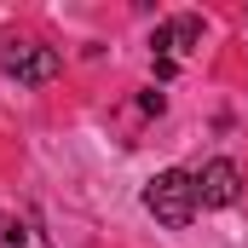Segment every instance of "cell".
Masks as SVG:
<instances>
[{
	"mask_svg": "<svg viewBox=\"0 0 248 248\" xmlns=\"http://www.w3.org/2000/svg\"><path fill=\"white\" fill-rule=\"evenodd\" d=\"M150 46H156V63H162V75H173L179 69V58H185L190 46H202V17H168L156 35H150Z\"/></svg>",
	"mask_w": 248,
	"mask_h": 248,
	"instance_id": "3",
	"label": "cell"
},
{
	"mask_svg": "<svg viewBox=\"0 0 248 248\" xmlns=\"http://www.w3.org/2000/svg\"><path fill=\"white\" fill-rule=\"evenodd\" d=\"M237 196H243V173H237V162L214 156V162L196 173V202H202V208H231Z\"/></svg>",
	"mask_w": 248,
	"mask_h": 248,
	"instance_id": "4",
	"label": "cell"
},
{
	"mask_svg": "<svg viewBox=\"0 0 248 248\" xmlns=\"http://www.w3.org/2000/svg\"><path fill=\"white\" fill-rule=\"evenodd\" d=\"M0 69H6L12 81H23V87H46V81L58 75V52L41 46V41H6V46H0Z\"/></svg>",
	"mask_w": 248,
	"mask_h": 248,
	"instance_id": "2",
	"label": "cell"
},
{
	"mask_svg": "<svg viewBox=\"0 0 248 248\" xmlns=\"http://www.w3.org/2000/svg\"><path fill=\"white\" fill-rule=\"evenodd\" d=\"M144 208L168 225V231H179V225H190L196 219V173H185V168H168V173H156L150 185H144Z\"/></svg>",
	"mask_w": 248,
	"mask_h": 248,
	"instance_id": "1",
	"label": "cell"
}]
</instances>
